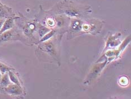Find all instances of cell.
Masks as SVG:
<instances>
[{
  "mask_svg": "<svg viewBox=\"0 0 131 99\" xmlns=\"http://www.w3.org/2000/svg\"><path fill=\"white\" fill-rule=\"evenodd\" d=\"M59 11L63 13L64 15L72 18H77L81 15L80 10L76 7L74 5H72V2H69V4L67 3H63L59 5Z\"/></svg>",
  "mask_w": 131,
  "mask_h": 99,
  "instance_id": "1",
  "label": "cell"
},
{
  "mask_svg": "<svg viewBox=\"0 0 131 99\" xmlns=\"http://www.w3.org/2000/svg\"><path fill=\"white\" fill-rule=\"evenodd\" d=\"M107 59L106 61H104V62H101V63L95 65V66L93 67V68L91 70V71L88 74L87 78V82L86 83L90 82L93 79L96 78L98 75L101 73L102 70L104 69V68L106 66L107 64Z\"/></svg>",
  "mask_w": 131,
  "mask_h": 99,
  "instance_id": "2",
  "label": "cell"
},
{
  "mask_svg": "<svg viewBox=\"0 0 131 99\" xmlns=\"http://www.w3.org/2000/svg\"><path fill=\"white\" fill-rule=\"evenodd\" d=\"M4 90L6 92L11 96H20L23 93L21 86L14 83L10 84L7 87L5 88Z\"/></svg>",
  "mask_w": 131,
  "mask_h": 99,
  "instance_id": "3",
  "label": "cell"
},
{
  "mask_svg": "<svg viewBox=\"0 0 131 99\" xmlns=\"http://www.w3.org/2000/svg\"><path fill=\"white\" fill-rule=\"evenodd\" d=\"M119 37L118 35L110 36L109 37L106 43V48H105L106 50L115 48L121 44V41L119 39Z\"/></svg>",
  "mask_w": 131,
  "mask_h": 99,
  "instance_id": "4",
  "label": "cell"
},
{
  "mask_svg": "<svg viewBox=\"0 0 131 99\" xmlns=\"http://www.w3.org/2000/svg\"><path fill=\"white\" fill-rule=\"evenodd\" d=\"M40 46L42 48V50L45 51V52L50 53L52 55H55L56 53L55 47L54 45L52 42L50 41L49 40H48L41 42Z\"/></svg>",
  "mask_w": 131,
  "mask_h": 99,
  "instance_id": "5",
  "label": "cell"
},
{
  "mask_svg": "<svg viewBox=\"0 0 131 99\" xmlns=\"http://www.w3.org/2000/svg\"><path fill=\"white\" fill-rule=\"evenodd\" d=\"M14 25V19L11 16H8L3 24L2 27L0 30V34L5 32V31L12 29Z\"/></svg>",
  "mask_w": 131,
  "mask_h": 99,
  "instance_id": "6",
  "label": "cell"
},
{
  "mask_svg": "<svg viewBox=\"0 0 131 99\" xmlns=\"http://www.w3.org/2000/svg\"><path fill=\"white\" fill-rule=\"evenodd\" d=\"M13 10L11 7L3 4H0V18H6L10 16L12 14Z\"/></svg>",
  "mask_w": 131,
  "mask_h": 99,
  "instance_id": "7",
  "label": "cell"
},
{
  "mask_svg": "<svg viewBox=\"0 0 131 99\" xmlns=\"http://www.w3.org/2000/svg\"><path fill=\"white\" fill-rule=\"evenodd\" d=\"M14 38V30L11 29L0 34V44L3 42L9 41Z\"/></svg>",
  "mask_w": 131,
  "mask_h": 99,
  "instance_id": "8",
  "label": "cell"
},
{
  "mask_svg": "<svg viewBox=\"0 0 131 99\" xmlns=\"http://www.w3.org/2000/svg\"><path fill=\"white\" fill-rule=\"evenodd\" d=\"M36 25L35 23L29 22L27 23V24H25L23 28V32L26 36H29L32 35L33 31L36 30Z\"/></svg>",
  "mask_w": 131,
  "mask_h": 99,
  "instance_id": "9",
  "label": "cell"
},
{
  "mask_svg": "<svg viewBox=\"0 0 131 99\" xmlns=\"http://www.w3.org/2000/svg\"><path fill=\"white\" fill-rule=\"evenodd\" d=\"M11 83V82L10 80L7 73L2 75L1 78L0 79V86H1V87L5 88L7 87Z\"/></svg>",
  "mask_w": 131,
  "mask_h": 99,
  "instance_id": "10",
  "label": "cell"
},
{
  "mask_svg": "<svg viewBox=\"0 0 131 99\" xmlns=\"http://www.w3.org/2000/svg\"><path fill=\"white\" fill-rule=\"evenodd\" d=\"M71 29L73 31H78L82 28V22L76 18L73 19L70 25Z\"/></svg>",
  "mask_w": 131,
  "mask_h": 99,
  "instance_id": "11",
  "label": "cell"
},
{
  "mask_svg": "<svg viewBox=\"0 0 131 99\" xmlns=\"http://www.w3.org/2000/svg\"><path fill=\"white\" fill-rule=\"evenodd\" d=\"M50 31H51V30L49 28L45 27L41 24H39L38 25V33L41 38L45 36L46 34L49 32Z\"/></svg>",
  "mask_w": 131,
  "mask_h": 99,
  "instance_id": "12",
  "label": "cell"
},
{
  "mask_svg": "<svg viewBox=\"0 0 131 99\" xmlns=\"http://www.w3.org/2000/svg\"><path fill=\"white\" fill-rule=\"evenodd\" d=\"M7 73H8V76H9L10 80L11 83L17 84V85H18V86H20V83L19 79L15 74L14 73L12 70L8 71Z\"/></svg>",
  "mask_w": 131,
  "mask_h": 99,
  "instance_id": "13",
  "label": "cell"
},
{
  "mask_svg": "<svg viewBox=\"0 0 131 99\" xmlns=\"http://www.w3.org/2000/svg\"><path fill=\"white\" fill-rule=\"evenodd\" d=\"M55 21L56 22L55 25H56V26L59 28L61 27L62 25L64 24V23H65L64 18L61 15H58L55 16Z\"/></svg>",
  "mask_w": 131,
  "mask_h": 99,
  "instance_id": "14",
  "label": "cell"
},
{
  "mask_svg": "<svg viewBox=\"0 0 131 99\" xmlns=\"http://www.w3.org/2000/svg\"><path fill=\"white\" fill-rule=\"evenodd\" d=\"M55 33V31L54 30L50 31L49 32H48L46 34L45 36L42 37V38H41V40L38 42V43H41V42L46 41L48 40H50L53 36Z\"/></svg>",
  "mask_w": 131,
  "mask_h": 99,
  "instance_id": "15",
  "label": "cell"
},
{
  "mask_svg": "<svg viewBox=\"0 0 131 99\" xmlns=\"http://www.w3.org/2000/svg\"><path fill=\"white\" fill-rule=\"evenodd\" d=\"M13 69L11 68L10 67L8 66L7 65L2 63V62H0V71H1L2 75L4 74L7 73L8 71L13 70Z\"/></svg>",
  "mask_w": 131,
  "mask_h": 99,
  "instance_id": "16",
  "label": "cell"
},
{
  "mask_svg": "<svg viewBox=\"0 0 131 99\" xmlns=\"http://www.w3.org/2000/svg\"><path fill=\"white\" fill-rule=\"evenodd\" d=\"M129 79L126 76H122L119 79V83L122 87H126L129 84Z\"/></svg>",
  "mask_w": 131,
  "mask_h": 99,
  "instance_id": "17",
  "label": "cell"
},
{
  "mask_svg": "<svg viewBox=\"0 0 131 99\" xmlns=\"http://www.w3.org/2000/svg\"><path fill=\"white\" fill-rule=\"evenodd\" d=\"M46 23L47 24L51 27H54L55 25H56V22L55 21V19H53L52 18H48L46 19Z\"/></svg>",
  "mask_w": 131,
  "mask_h": 99,
  "instance_id": "18",
  "label": "cell"
},
{
  "mask_svg": "<svg viewBox=\"0 0 131 99\" xmlns=\"http://www.w3.org/2000/svg\"><path fill=\"white\" fill-rule=\"evenodd\" d=\"M5 18H0V30H1V28L3 25V24H4V23L5 21Z\"/></svg>",
  "mask_w": 131,
  "mask_h": 99,
  "instance_id": "19",
  "label": "cell"
},
{
  "mask_svg": "<svg viewBox=\"0 0 131 99\" xmlns=\"http://www.w3.org/2000/svg\"><path fill=\"white\" fill-rule=\"evenodd\" d=\"M1 76H2V74H1V71H0V79H1Z\"/></svg>",
  "mask_w": 131,
  "mask_h": 99,
  "instance_id": "20",
  "label": "cell"
},
{
  "mask_svg": "<svg viewBox=\"0 0 131 99\" xmlns=\"http://www.w3.org/2000/svg\"><path fill=\"white\" fill-rule=\"evenodd\" d=\"M2 4V3H1V2L0 1V4Z\"/></svg>",
  "mask_w": 131,
  "mask_h": 99,
  "instance_id": "21",
  "label": "cell"
}]
</instances>
